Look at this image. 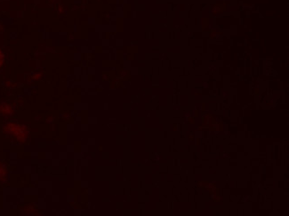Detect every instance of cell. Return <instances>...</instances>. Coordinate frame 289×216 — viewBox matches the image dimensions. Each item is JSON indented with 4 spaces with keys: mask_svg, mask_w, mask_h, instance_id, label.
Here are the masks:
<instances>
[{
    "mask_svg": "<svg viewBox=\"0 0 289 216\" xmlns=\"http://www.w3.org/2000/svg\"><path fill=\"white\" fill-rule=\"evenodd\" d=\"M3 63V56H2V54H1V52H0V66L2 65Z\"/></svg>",
    "mask_w": 289,
    "mask_h": 216,
    "instance_id": "cell-1",
    "label": "cell"
}]
</instances>
